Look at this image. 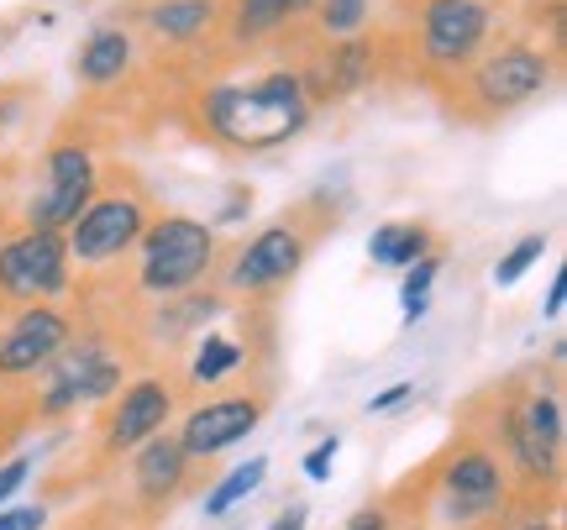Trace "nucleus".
Masks as SVG:
<instances>
[{
	"instance_id": "nucleus-10",
	"label": "nucleus",
	"mask_w": 567,
	"mask_h": 530,
	"mask_svg": "<svg viewBox=\"0 0 567 530\" xmlns=\"http://www.w3.org/2000/svg\"><path fill=\"white\" fill-rule=\"evenodd\" d=\"M74 284V263L63 231H38L21 226L17 237L0 242V300L11 305H53Z\"/></svg>"
},
{
	"instance_id": "nucleus-6",
	"label": "nucleus",
	"mask_w": 567,
	"mask_h": 530,
	"mask_svg": "<svg viewBox=\"0 0 567 530\" xmlns=\"http://www.w3.org/2000/svg\"><path fill=\"white\" fill-rule=\"evenodd\" d=\"M551 74H557V59H551L547 48H536V42H505V48L484 53L478 63H467L463 74H457V101L452 105H457V116H467V122H499V116L536 101L551 84Z\"/></svg>"
},
{
	"instance_id": "nucleus-21",
	"label": "nucleus",
	"mask_w": 567,
	"mask_h": 530,
	"mask_svg": "<svg viewBox=\"0 0 567 530\" xmlns=\"http://www.w3.org/2000/svg\"><path fill=\"white\" fill-rule=\"evenodd\" d=\"M237 367H243V347H237L231 336H221V331H205L195 357H189V384L195 388L221 384L226 373H237Z\"/></svg>"
},
{
	"instance_id": "nucleus-17",
	"label": "nucleus",
	"mask_w": 567,
	"mask_h": 530,
	"mask_svg": "<svg viewBox=\"0 0 567 530\" xmlns=\"http://www.w3.org/2000/svg\"><path fill=\"white\" fill-rule=\"evenodd\" d=\"M310 6H316V0H226L221 38L231 42L237 53H247V48L268 42L274 32H284V27L305 21V17H310Z\"/></svg>"
},
{
	"instance_id": "nucleus-15",
	"label": "nucleus",
	"mask_w": 567,
	"mask_h": 530,
	"mask_svg": "<svg viewBox=\"0 0 567 530\" xmlns=\"http://www.w3.org/2000/svg\"><path fill=\"white\" fill-rule=\"evenodd\" d=\"M69 336H74V321L59 305H21V315L0 336V384L42 373V363H53Z\"/></svg>"
},
{
	"instance_id": "nucleus-16",
	"label": "nucleus",
	"mask_w": 567,
	"mask_h": 530,
	"mask_svg": "<svg viewBox=\"0 0 567 530\" xmlns=\"http://www.w3.org/2000/svg\"><path fill=\"white\" fill-rule=\"evenodd\" d=\"M295 74H300L310 105H331L358 95L379 74V53H373V38H337V42H321L310 53V63L295 69Z\"/></svg>"
},
{
	"instance_id": "nucleus-7",
	"label": "nucleus",
	"mask_w": 567,
	"mask_h": 530,
	"mask_svg": "<svg viewBox=\"0 0 567 530\" xmlns=\"http://www.w3.org/2000/svg\"><path fill=\"white\" fill-rule=\"evenodd\" d=\"M216 226L195 216H158L137 242V294L174 305L184 294H195L205 273L216 268Z\"/></svg>"
},
{
	"instance_id": "nucleus-14",
	"label": "nucleus",
	"mask_w": 567,
	"mask_h": 530,
	"mask_svg": "<svg viewBox=\"0 0 567 530\" xmlns=\"http://www.w3.org/2000/svg\"><path fill=\"white\" fill-rule=\"evenodd\" d=\"M189 468H195V463L184 457L179 436H168V430H158L153 441H142L137 451H126V484H132L126 510L153 526V520L189 489Z\"/></svg>"
},
{
	"instance_id": "nucleus-8",
	"label": "nucleus",
	"mask_w": 567,
	"mask_h": 530,
	"mask_svg": "<svg viewBox=\"0 0 567 530\" xmlns=\"http://www.w3.org/2000/svg\"><path fill=\"white\" fill-rule=\"evenodd\" d=\"M122 384H126V357L111 347L105 331H84V336L63 342L53 363H42L38 394L27 405L42 420H59V415H74L80 405H105Z\"/></svg>"
},
{
	"instance_id": "nucleus-33",
	"label": "nucleus",
	"mask_w": 567,
	"mask_h": 530,
	"mask_svg": "<svg viewBox=\"0 0 567 530\" xmlns=\"http://www.w3.org/2000/svg\"><path fill=\"white\" fill-rule=\"evenodd\" d=\"M27 420H32V415H17V420H6V409H0V451H6L11 441H17V430L27 426Z\"/></svg>"
},
{
	"instance_id": "nucleus-4",
	"label": "nucleus",
	"mask_w": 567,
	"mask_h": 530,
	"mask_svg": "<svg viewBox=\"0 0 567 530\" xmlns=\"http://www.w3.org/2000/svg\"><path fill=\"white\" fill-rule=\"evenodd\" d=\"M147 226H153V189L132 168H111L105 184H95V195L80 210V221L63 231L69 263H80V268L122 263L126 252H137Z\"/></svg>"
},
{
	"instance_id": "nucleus-28",
	"label": "nucleus",
	"mask_w": 567,
	"mask_h": 530,
	"mask_svg": "<svg viewBox=\"0 0 567 530\" xmlns=\"http://www.w3.org/2000/svg\"><path fill=\"white\" fill-rule=\"evenodd\" d=\"M48 510L42 505H21V510H0V530H42Z\"/></svg>"
},
{
	"instance_id": "nucleus-26",
	"label": "nucleus",
	"mask_w": 567,
	"mask_h": 530,
	"mask_svg": "<svg viewBox=\"0 0 567 530\" xmlns=\"http://www.w3.org/2000/svg\"><path fill=\"white\" fill-rule=\"evenodd\" d=\"M337 447H342V441H337V436H326V441H316V447L305 451V478H310V484H326V478H331Z\"/></svg>"
},
{
	"instance_id": "nucleus-2",
	"label": "nucleus",
	"mask_w": 567,
	"mask_h": 530,
	"mask_svg": "<svg viewBox=\"0 0 567 530\" xmlns=\"http://www.w3.org/2000/svg\"><path fill=\"white\" fill-rule=\"evenodd\" d=\"M342 210H321V200H305L295 205L289 216H279L274 226H264L252 242L237 247V258H231V273H226V289L231 294H243V300H264V294H279L284 284H295L300 279L305 258L316 252L326 231H337L342 226Z\"/></svg>"
},
{
	"instance_id": "nucleus-23",
	"label": "nucleus",
	"mask_w": 567,
	"mask_h": 530,
	"mask_svg": "<svg viewBox=\"0 0 567 530\" xmlns=\"http://www.w3.org/2000/svg\"><path fill=\"white\" fill-rule=\"evenodd\" d=\"M264 478H268V457H247L243 468H231L221 484L210 489V499H205V515H210V520L231 515L247 499V493H258V484H264Z\"/></svg>"
},
{
	"instance_id": "nucleus-19",
	"label": "nucleus",
	"mask_w": 567,
	"mask_h": 530,
	"mask_svg": "<svg viewBox=\"0 0 567 530\" xmlns=\"http://www.w3.org/2000/svg\"><path fill=\"white\" fill-rule=\"evenodd\" d=\"M132 53H137V42H132L126 27H95V32L84 38L80 59H74V74H80V84H90V90L122 84L126 69H132Z\"/></svg>"
},
{
	"instance_id": "nucleus-24",
	"label": "nucleus",
	"mask_w": 567,
	"mask_h": 530,
	"mask_svg": "<svg viewBox=\"0 0 567 530\" xmlns=\"http://www.w3.org/2000/svg\"><path fill=\"white\" fill-rule=\"evenodd\" d=\"M436 273H442V258L431 252V258H421V263H410L405 284H400V305H405V321L415 326L425 315V300H431V284H436Z\"/></svg>"
},
{
	"instance_id": "nucleus-18",
	"label": "nucleus",
	"mask_w": 567,
	"mask_h": 530,
	"mask_svg": "<svg viewBox=\"0 0 567 530\" xmlns=\"http://www.w3.org/2000/svg\"><path fill=\"white\" fill-rule=\"evenodd\" d=\"M221 11L226 0H153L142 6V21L158 42L189 48V42H210L221 32Z\"/></svg>"
},
{
	"instance_id": "nucleus-13",
	"label": "nucleus",
	"mask_w": 567,
	"mask_h": 530,
	"mask_svg": "<svg viewBox=\"0 0 567 530\" xmlns=\"http://www.w3.org/2000/svg\"><path fill=\"white\" fill-rule=\"evenodd\" d=\"M95 153L84 143H59L48 153V189L32 195L27 205V226H38V231H69V226L80 221V210L90 205L95 195Z\"/></svg>"
},
{
	"instance_id": "nucleus-12",
	"label": "nucleus",
	"mask_w": 567,
	"mask_h": 530,
	"mask_svg": "<svg viewBox=\"0 0 567 530\" xmlns=\"http://www.w3.org/2000/svg\"><path fill=\"white\" fill-rule=\"evenodd\" d=\"M268 399H274V388H231V394H216V399H200V405L184 415L179 426V447L189 463H210L216 451L237 447L243 436L264 426L268 415Z\"/></svg>"
},
{
	"instance_id": "nucleus-11",
	"label": "nucleus",
	"mask_w": 567,
	"mask_h": 530,
	"mask_svg": "<svg viewBox=\"0 0 567 530\" xmlns=\"http://www.w3.org/2000/svg\"><path fill=\"white\" fill-rule=\"evenodd\" d=\"M174 405H179V388L168 384L163 373H142V378L122 384L101 415V457H126L142 441H153L168 426Z\"/></svg>"
},
{
	"instance_id": "nucleus-1",
	"label": "nucleus",
	"mask_w": 567,
	"mask_h": 530,
	"mask_svg": "<svg viewBox=\"0 0 567 530\" xmlns=\"http://www.w3.org/2000/svg\"><path fill=\"white\" fill-rule=\"evenodd\" d=\"M310 116H316V105H310L295 69H268L258 80H216L205 84L195 105H189L195 132L221 153L284 147L310 126Z\"/></svg>"
},
{
	"instance_id": "nucleus-25",
	"label": "nucleus",
	"mask_w": 567,
	"mask_h": 530,
	"mask_svg": "<svg viewBox=\"0 0 567 530\" xmlns=\"http://www.w3.org/2000/svg\"><path fill=\"white\" fill-rule=\"evenodd\" d=\"M542 252H547V231H530V237H520V242H515L505 258L494 263V284H499V289L520 284V279H526V268L536 263Z\"/></svg>"
},
{
	"instance_id": "nucleus-27",
	"label": "nucleus",
	"mask_w": 567,
	"mask_h": 530,
	"mask_svg": "<svg viewBox=\"0 0 567 530\" xmlns=\"http://www.w3.org/2000/svg\"><path fill=\"white\" fill-rule=\"evenodd\" d=\"M27 478H32V457H6V463H0V505H6Z\"/></svg>"
},
{
	"instance_id": "nucleus-35",
	"label": "nucleus",
	"mask_w": 567,
	"mask_h": 530,
	"mask_svg": "<svg viewBox=\"0 0 567 530\" xmlns=\"http://www.w3.org/2000/svg\"><path fill=\"white\" fill-rule=\"evenodd\" d=\"M84 530H116V526H84Z\"/></svg>"
},
{
	"instance_id": "nucleus-20",
	"label": "nucleus",
	"mask_w": 567,
	"mask_h": 530,
	"mask_svg": "<svg viewBox=\"0 0 567 530\" xmlns=\"http://www.w3.org/2000/svg\"><path fill=\"white\" fill-rule=\"evenodd\" d=\"M431 247H436V231L425 221H384L368 237V258L379 268H410L431 258Z\"/></svg>"
},
{
	"instance_id": "nucleus-30",
	"label": "nucleus",
	"mask_w": 567,
	"mask_h": 530,
	"mask_svg": "<svg viewBox=\"0 0 567 530\" xmlns=\"http://www.w3.org/2000/svg\"><path fill=\"white\" fill-rule=\"evenodd\" d=\"M563 305H567V268H557V273H551V289H547L542 315H547V321H563Z\"/></svg>"
},
{
	"instance_id": "nucleus-31",
	"label": "nucleus",
	"mask_w": 567,
	"mask_h": 530,
	"mask_svg": "<svg viewBox=\"0 0 567 530\" xmlns=\"http://www.w3.org/2000/svg\"><path fill=\"white\" fill-rule=\"evenodd\" d=\"M410 394H415V384H394V388H384V394H373V399H368V415H384V409L405 405Z\"/></svg>"
},
{
	"instance_id": "nucleus-29",
	"label": "nucleus",
	"mask_w": 567,
	"mask_h": 530,
	"mask_svg": "<svg viewBox=\"0 0 567 530\" xmlns=\"http://www.w3.org/2000/svg\"><path fill=\"white\" fill-rule=\"evenodd\" d=\"M347 530H394V510L389 505H368V510H358L347 520Z\"/></svg>"
},
{
	"instance_id": "nucleus-22",
	"label": "nucleus",
	"mask_w": 567,
	"mask_h": 530,
	"mask_svg": "<svg viewBox=\"0 0 567 530\" xmlns=\"http://www.w3.org/2000/svg\"><path fill=\"white\" fill-rule=\"evenodd\" d=\"M310 17H316L321 42L363 38V27L373 21V0H316V6H310Z\"/></svg>"
},
{
	"instance_id": "nucleus-34",
	"label": "nucleus",
	"mask_w": 567,
	"mask_h": 530,
	"mask_svg": "<svg viewBox=\"0 0 567 530\" xmlns=\"http://www.w3.org/2000/svg\"><path fill=\"white\" fill-rule=\"evenodd\" d=\"M515 530H557V526H551V520H542V515H536V520H526V526H515Z\"/></svg>"
},
{
	"instance_id": "nucleus-9",
	"label": "nucleus",
	"mask_w": 567,
	"mask_h": 530,
	"mask_svg": "<svg viewBox=\"0 0 567 530\" xmlns=\"http://www.w3.org/2000/svg\"><path fill=\"white\" fill-rule=\"evenodd\" d=\"M494 6L488 0H421L415 11V53L436 74H463L488 53Z\"/></svg>"
},
{
	"instance_id": "nucleus-32",
	"label": "nucleus",
	"mask_w": 567,
	"mask_h": 530,
	"mask_svg": "<svg viewBox=\"0 0 567 530\" xmlns=\"http://www.w3.org/2000/svg\"><path fill=\"white\" fill-rule=\"evenodd\" d=\"M305 526H310V510H305V505H284L268 530H305Z\"/></svg>"
},
{
	"instance_id": "nucleus-5",
	"label": "nucleus",
	"mask_w": 567,
	"mask_h": 530,
	"mask_svg": "<svg viewBox=\"0 0 567 530\" xmlns=\"http://www.w3.org/2000/svg\"><path fill=\"white\" fill-rule=\"evenodd\" d=\"M494 451H505L509 478H520V489H557L563 478V451H567V420H563V388H526L509 394L499 405V441H488Z\"/></svg>"
},
{
	"instance_id": "nucleus-3",
	"label": "nucleus",
	"mask_w": 567,
	"mask_h": 530,
	"mask_svg": "<svg viewBox=\"0 0 567 530\" xmlns=\"http://www.w3.org/2000/svg\"><path fill=\"white\" fill-rule=\"evenodd\" d=\"M425 484H431V505L457 530L494 526L509 505V472L478 430H463L446 451H436V463L425 468Z\"/></svg>"
}]
</instances>
